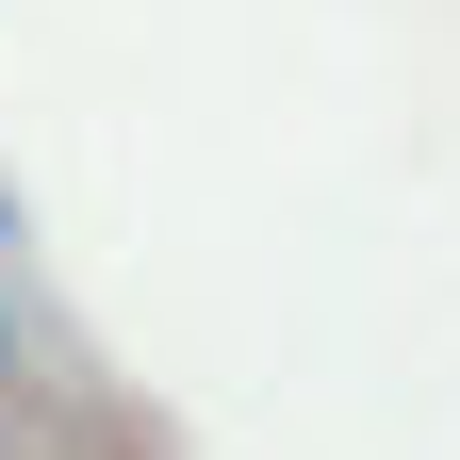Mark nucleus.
<instances>
[{"instance_id": "2", "label": "nucleus", "mask_w": 460, "mask_h": 460, "mask_svg": "<svg viewBox=\"0 0 460 460\" xmlns=\"http://www.w3.org/2000/svg\"><path fill=\"white\" fill-rule=\"evenodd\" d=\"M0 263H17V198H0Z\"/></svg>"}, {"instance_id": "1", "label": "nucleus", "mask_w": 460, "mask_h": 460, "mask_svg": "<svg viewBox=\"0 0 460 460\" xmlns=\"http://www.w3.org/2000/svg\"><path fill=\"white\" fill-rule=\"evenodd\" d=\"M17 362H33V345H17V279H0V394H17Z\"/></svg>"}]
</instances>
